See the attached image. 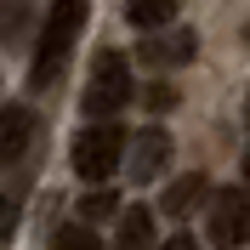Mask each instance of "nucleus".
Segmentation results:
<instances>
[{
	"label": "nucleus",
	"mask_w": 250,
	"mask_h": 250,
	"mask_svg": "<svg viewBox=\"0 0 250 250\" xmlns=\"http://www.w3.org/2000/svg\"><path fill=\"white\" fill-rule=\"evenodd\" d=\"M85 12H91V0H57L40 23V40H34V62H29V85L34 91H46L57 85L68 57H74L80 34H85Z\"/></svg>",
	"instance_id": "obj_1"
},
{
	"label": "nucleus",
	"mask_w": 250,
	"mask_h": 250,
	"mask_svg": "<svg viewBox=\"0 0 250 250\" xmlns=\"http://www.w3.org/2000/svg\"><path fill=\"white\" fill-rule=\"evenodd\" d=\"M125 131L114 120H103V125H85L74 137V148H68V165H74V176H85V182H108L114 171L125 165Z\"/></svg>",
	"instance_id": "obj_2"
},
{
	"label": "nucleus",
	"mask_w": 250,
	"mask_h": 250,
	"mask_svg": "<svg viewBox=\"0 0 250 250\" xmlns=\"http://www.w3.org/2000/svg\"><path fill=\"white\" fill-rule=\"evenodd\" d=\"M125 103H131V62L120 51H97L91 80H85V114H91V125L114 120Z\"/></svg>",
	"instance_id": "obj_3"
},
{
	"label": "nucleus",
	"mask_w": 250,
	"mask_h": 250,
	"mask_svg": "<svg viewBox=\"0 0 250 250\" xmlns=\"http://www.w3.org/2000/svg\"><path fill=\"white\" fill-rule=\"evenodd\" d=\"M210 245L216 250L250 245V188H222L210 199Z\"/></svg>",
	"instance_id": "obj_4"
},
{
	"label": "nucleus",
	"mask_w": 250,
	"mask_h": 250,
	"mask_svg": "<svg viewBox=\"0 0 250 250\" xmlns=\"http://www.w3.org/2000/svg\"><path fill=\"white\" fill-rule=\"evenodd\" d=\"M125 154H131V176H137V182H154V176L165 171V159H171V137L154 125V131H142Z\"/></svg>",
	"instance_id": "obj_5"
},
{
	"label": "nucleus",
	"mask_w": 250,
	"mask_h": 250,
	"mask_svg": "<svg viewBox=\"0 0 250 250\" xmlns=\"http://www.w3.org/2000/svg\"><path fill=\"white\" fill-rule=\"evenodd\" d=\"M142 57L159 62V68H182V62H193V34L188 29H159L142 40Z\"/></svg>",
	"instance_id": "obj_6"
},
{
	"label": "nucleus",
	"mask_w": 250,
	"mask_h": 250,
	"mask_svg": "<svg viewBox=\"0 0 250 250\" xmlns=\"http://www.w3.org/2000/svg\"><path fill=\"white\" fill-rule=\"evenodd\" d=\"M29 137H34V114L29 108H0V171L12 165V159H23V148H29Z\"/></svg>",
	"instance_id": "obj_7"
},
{
	"label": "nucleus",
	"mask_w": 250,
	"mask_h": 250,
	"mask_svg": "<svg viewBox=\"0 0 250 250\" xmlns=\"http://www.w3.org/2000/svg\"><path fill=\"white\" fill-rule=\"evenodd\" d=\"M131 23L142 34H159V29H176V0H131Z\"/></svg>",
	"instance_id": "obj_8"
},
{
	"label": "nucleus",
	"mask_w": 250,
	"mask_h": 250,
	"mask_svg": "<svg viewBox=\"0 0 250 250\" xmlns=\"http://www.w3.org/2000/svg\"><path fill=\"white\" fill-rule=\"evenodd\" d=\"M120 245L125 250H148V245H154V216H148L142 205L120 210Z\"/></svg>",
	"instance_id": "obj_9"
},
{
	"label": "nucleus",
	"mask_w": 250,
	"mask_h": 250,
	"mask_svg": "<svg viewBox=\"0 0 250 250\" xmlns=\"http://www.w3.org/2000/svg\"><path fill=\"white\" fill-rule=\"evenodd\" d=\"M199 193H205V176H176L171 193H165V210H171V216H188V210L199 205Z\"/></svg>",
	"instance_id": "obj_10"
},
{
	"label": "nucleus",
	"mask_w": 250,
	"mask_h": 250,
	"mask_svg": "<svg viewBox=\"0 0 250 250\" xmlns=\"http://www.w3.org/2000/svg\"><path fill=\"white\" fill-rule=\"evenodd\" d=\"M51 250H108V245H103V239H97L91 228H80V222H68V228H57Z\"/></svg>",
	"instance_id": "obj_11"
},
{
	"label": "nucleus",
	"mask_w": 250,
	"mask_h": 250,
	"mask_svg": "<svg viewBox=\"0 0 250 250\" xmlns=\"http://www.w3.org/2000/svg\"><path fill=\"white\" fill-rule=\"evenodd\" d=\"M0 34H6V40L23 34V0H0Z\"/></svg>",
	"instance_id": "obj_12"
},
{
	"label": "nucleus",
	"mask_w": 250,
	"mask_h": 250,
	"mask_svg": "<svg viewBox=\"0 0 250 250\" xmlns=\"http://www.w3.org/2000/svg\"><path fill=\"white\" fill-rule=\"evenodd\" d=\"M12 233H17V199H12V193H0V250H6Z\"/></svg>",
	"instance_id": "obj_13"
},
{
	"label": "nucleus",
	"mask_w": 250,
	"mask_h": 250,
	"mask_svg": "<svg viewBox=\"0 0 250 250\" xmlns=\"http://www.w3.org/2000/svg\"><path fill=\"white\" fill-rule=\"evenodd\" d=\"M148 108H154V114L176 108V91H171V85H154V91H148Z\"/></svg>",
	"instance_id": "obj_14"
},
{
	"label": "nucleus",
	"mask_w": 250,
	"mask_h": 250,
	"mask_svg": "<svg viewBox=\"0 0 250 250\" xmlns=\"http://www.w3.org/2000/svg\"><path fill=\"white\" fill-rule=\"evenodd\" d=\"M114 210H120V205H114L108 193H91V199H85V216H114Z\"/></svg>",
	"instance_id": "obj_15"
},
{
	"label": "nucleus",
	"mask_w": 250,
	"mask_h": 250,
	"mask_svg": "<svg viewBox=\"0 0 250 250\" xmlns=\"http://www.w3.org/2000/svg\"><path fill=\"white\" fill-rule=\"evenodd\" d=\"M159 250H199V239H188V233H171Z\"/></svg>",
	"instance_id": "obj_16"
},
{
	"label": "nucleus",
	"mask_w": 250,
	"mask_h": 250,
	"mask_svg": "<svg viewBox=\"0 0 250 250\" xmlns=\"http://www.w3.org/2000/svg\"><path fill=\"white\" fill-rule=\"evenodd\" d=\"M245 182H250V148H245Z\"/></svg>",
	"instance_id": "obj_17"
},
{
	"label": "nucleus",
	"mask_w": 250,
	"mask_h": 250,
	"mask_svg": "<svg viewBox=\"0 0 250 250\" xmlns=\"http://www.w3.org/2000/svg\"><path fill=\"white\" fill-rule=\"evenodd\" d=\"M245 125H250V97H245Z\"/></svg>",
	"instance_id": "obj_18"
}]
</instances>
